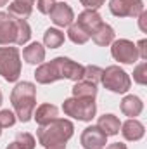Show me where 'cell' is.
I'll return each instance as SVG.
<instances>
[{"instance_id": "obj_1", "label": "cell", "mask_w": 147, "mask_h": 149, "mask_svg": "<svg viewBox=\"0 0 147 149\" xmlns=\"http://www.w3.org/2000/svg\"><path fill=\"white\" fill-rule=\"evenodd\" d=\"M83 71H85V66L71 61L69 57H55L52 59L50 63H43L40 64L35 71V78H37L38 83L42 85H47V83H52V81H57V80H71V81H78L83 78Z\"/></svg>"}, {"instance_id": "obj_2", "label": "cell", "mask_w": 147, "mask_h": 149, "mask_svg": "<svg viewBox=\"0 0 147 149\" xmlns=\"http://www.w3.org/2000/svg\"><path fill=\"white\" fill-rule=\"evenodd\" d=\"M74 127L69 120L55 118L37 130L38 142L45 149H66V142L73 137Z\"/></svg>"}, {"instance_id": "obj_3", "label": "cell", "mask_w": 147, "mask_h": 149, "mask_svg": "<svg viewBox=\"0 0 147 149\" xmlns=\"http://www.w3.org/2000/svg\"><path fill=\"white\" fill-rule=\"evenodd\" d=\"M10 102L19 121H30L37 106V87L31 81H19L10 92Z\"/></svg>"}, {"instance_id": "obj_4", "label": "cell", "mask_w": 147, "mask_h": 149, "mask_svg": "<svg viewBox=\"0 0 147 149\" xmlns=\"http://www.w3.org/2000/svg\"><path fill=\"white\" fill-rule=\"evenodd\" d=\"M62 111L80 121H90L97 113V104L94 97H69L62 102Z\"/></svg>"}, {"instance_id": "obj_5", "label": "cell", "mask_w": 147, "mask_h": 149, "mask_svg": "<svg viewBox=\"0 0 147 149\" xmlns=\"http://www.w3.org/2000/svg\"><path fill=\"white\" fill-rule=\"evenodd\" d=\"M0 74L5 81H17L21 74V57L16 47H0Z\"/></svg>"}, {"instance_id": "obj_6", "label": "cell", "mask_w": 147, "mask_h": 149, "mask_svg": "<svg viewBox=\"0 0 147 149\" xmlns=\"http://www.w3.org/2000/svg\"><path fill=\"white\" fill-rule=\"evenodd\" d=\"M101 81L102 85L114 92V94H125L130 90V76L125 70H121L119 66H109L106 70H102V76H101Z\"/></svg>"}, {"instance_id": "obj_7", "label": "cell", "mask_w": 147, "mask_h": 149, "mask_svg": "<svg viewBox=\"0 0 147 149\" xmlns=\"http://www.w3.org/2000/svg\"><path fill=\"white\" fill-rule=\"evenodd\" d=\"M111 56H112L116 61L123 63V64H133V63H137V59H139L137 45H135L133 42H130V40H125V38L116 40V42H112Z\"/></svg>"}, {"instance_id": "obj_8", "label": "cell", "mask_w": 147, "mask_h": 149, "mask_svg": "<svg viewBox=\"0 0 147 149\" xmlns=\"http://www.w3.org/2000/svg\"><path fill=\"white\" fill-rule=\"evenodd\" d=\"M109 10L116 17H139L144 10L142 0H111Z\"/></svg>"}, {"instance_id": "obj_9", "label": "cell", "mask_w": 147, "mask_h": 149, "mask_svg": "<svg viewBox=\"0 0 147 149\" xmlns=\"http://www.w3.org/2000/svg\"><path fill=\"white\" fill-rule=\"evenodd\" d=\"M17 40V19L7 12H0V45L16 43Z\"/></svg>"}, {"instance_id": "obj_10", "label": "cell", "mask_w": 147, "mask_h": 149, "mask_svg": "<svg viewBox=\"0 0 147 149\" xmlns=\"http://www.w3.org/2000/svg\"><path fill=\"white\" fill-rule=\"evenodd\" d=\"M107 144V135L99 127H87L81 134L83 149H102Z\"/></svg>"}, {"instance_id": "obj_11", "label": "cell", "mask_w": 147, "mask_h": 149, "mask_svg": "<svg viewBox=\"0 0 147 149\" xmlns=\"http://www.w3.org/2000/svg\"><path fill=\"white\" fill-rule=\"evenodd\" d=\"M50 19L55 26H69L73 24V19H74V14H73V9L66 3V2H55L54 9L50 10Z\"/></svg>"}, {"instance_id": "obj_12", "label": "cell", "mask_w": 147, "mask_h": 149, "mask_svg": "<svg viewBox=\"0 0 147 149\" xmlns=\"http://www.w3.org/2000/svg\"><path fill=\"white\" fill-rule=\"evenodd\" d=\"M102 23H104V21H102L101 14H99L97 10H92V9L83 10L81 14H78V19H76V24L81 26V28L88 33V37H92V33H94Z\"/></svg>"}, {"instance_id": "obj_13", "label": "cell", "mask_w": 147, "mask_h": 149, "mask_svg": "<svg viewBox=\"0 0 147 149\" xmlns=\"http://www.w3.org/2000/svg\"><path fill=\"white\" fill-rule=\"evenodd\" d=\"M121 134H123V137L126 141H140L144 137V134H146V128L139 120L130 118L121 125Z\"/></svg>"}, {"instance_id": "obj_14", "label": "cell", "mask_w": 147, "mask_h": 149, "mask_svg": "<svg viewBox=\"0 0 147 149\" xmlns=\"http://www.w3.org/2000/svg\"><path fill=\"white\" fill-rule=\"evenodd\" d=\"M23 57L28 64H42L43 59H45V47L38 42H33L28 47H24Z\"/></svg>"}, {"instance_id": "obj_15", "label": "cell", "mask_w": 147, "mask_h": 149, "mask_svg": "<svg viewBox=\"0 0 147 149\" xmlns=\"http://www.w3.org/2000/svg\"><path fill=\"white\" fill-rule=\"evenodd\" d=\"M97 127L109 137V135H116L119 132L121 123H119V118L114 114H102L97 121Z\"/></svg>"}, {"instance_id": "obj_16", "label": "cell", "mask_w": 147, "mask_h": 149, "mask_svg": "<svg viewBox=\"0 0 147 149\" xmlns=\"http://www.w3.org/2000/svg\"><path fill=\"white\" fill-rule=\"evenodd\" d=\"M142 109H144V102L137 95H126L121 101V111L125 113L126 116H130V118L139 116L142 113Z\"/></svg>"}, {"instance_id": "obj_17", "label": "cell", "mask_w": 147, "mask_h": 149, "mask_svg": "<svg viewBox=\"0 0 147 149\" xmlns=\"http://www.w3.org/2000/svg\"><path fill=\"white\" fill-rule=\"evenodd\" d=\"M92 40L97 43V45H101V47H106V45H109L114 42V30L111 28L109 24H106V23H102L94 33H92Z\"/></svg>"}, {"instance_id": "obj_18", "label": "cell", "mask_w": 147, "mask_h": 149, "mask_svg": "<svg viewBox=\"0 0 147 149\" xmlns=\"http://www.w3.org/2000/svg\"><path fill=\"white\" fill-rule=\"evenodd\" d=\"M57 113H59V109H57L54 104H42V106L37 108L35 120H37L38 125L42 127V125H47V123H50L52 120H55V118H57Z\"/></svg>"}, {"instance_id": "obj_19", "label": "cell", "mask_w": 147, "mask_h": 149, "mask_svg": "<svg viewBox=\"0 0 147 149\" xmlns=\"http://www.w3.org/2000/svg\"><path fill=\"white\" fill-rule=\"evenodd\" d=\"M97 95V85L87 80H78L73 87V97H94Z\"/></svg>"}, {"instance_id": "obj_20", "label": "cell", "mask_w": 147, "mask_h": 149, "mask_svg": "<svg viewBox=\"0 0 147 149\" xmlns=\"http://www.w3.org/2000/svg\"><path fill=\"white\" fill-rule=\"evenodd\" d=\"M43 43L45 47H50V49H57L64 43V33L61 30H55V28H49L45 33H43Z\"/></svg>"}, {"instance_id": "obj_21", "label": "cell", "mask_w": 147, "mask_h": 149, "mask_svg": "<svg viewBox=\"0 0 147 149\" xmlns=\"http://www.w3.org/2000/svg\"><path fill=\"white\" fill-rule=\"evenodd\" d=\"M31 10H33L31 5L21 3V2H12V3H9V12L7 14L14 19H26L31 14Z\"/></svg>"}, {"instance_id": "obj_22", "label": "cell", "mask_w": 147, "mask_h": 149, "mask_svg": "<svg viewBox=\"0 0 147 149\" xmlns=\"http://www.w3.org/2000/svg\"><path fill=\"white\" fill-rule=\"evenodd\" d=\"M68 37H69V40L73 42V43H76V45H83V43H87L88 42V33L81 28V26H78L76 23L74 24H69V30H68Z\"/></svg>"}, {"instance_id": "obj_23", "label": "cell", "mask_w": 147, "mask_h": 149, "mask_svg": "<svg viewBox=\"0 0 147 149\" xmlns=\"http://www.w3.org/2000/svg\"><path fill=\"white\" fill-rule=\"evenodd\" d=\"M30 37H31V28L26 23V19H17V40H16V43L24 45L30 40Z\"/></svg>"}, {"instance_id": "obj_24", "label": "cell", "mask_w": 147, "mask_h": 149, "mask_svg": "<svg viewBox=\"0 0 147 149\" xmlns=\"http://www.w3.org/2000/svg\"><path fill=\"white\" fill-rule=\"evenodd\" d=\"M14 142H16L21 149H35V146H37L35 137H33L31 134H28V132H19V134L16 135V141H14Z\"/></svg>"}, {"instance_id": "obj_25", "label": "cell", "mask_w": 147, "mask_h": 149, "mask_svg": "<svg viewBox=\"0 0 147 149\" xmlns=\"http://www.w3.org/2000/svg\"><path fill=\"white\" fill-rule=\"evenodd\" d=\"M101 76H102V70L99 66H85V71H83V78L81 80H87V81H92V83H99L101 81Z\"/></svg>"}, {"instance_id": "obj_26", "label": "cell", "mask_w": 147, "mask_h": 149, "mask_svg": "<svg viewBox=\"0 0 147 149\" xmlns=\"http://www.w3.org/2000/svg\"><path fill=\"white\" fill-rule=\"evenodd\" d=\"M16 123V114L9 109H2L0 111V128H9Z\"/></svg>"}, {"instance_id": "obj_27", "label": "cell", "mask_w": 147, "mask_h": 149, "mask_svg": "<svg viewBox=\"0 0 147 149\" xmlns=\"http://www.w3.org/2000/svg\"><path fill=\"white\" fill-rule=\"evenodd\" d=\"M133 80L139 85H146L147 83V63H140L135 71H133Z\"/></svg>"}, {"instance_id": "obj_28", "label": "cell", "mask_w": 147, "mask_h": 149, "mask_svg": "<svg viewBox=\"0 0 147 149\" xmlns=\"http://www.w3.org/2000/svg\"><path fill=\"white\" fill-rule=\"evenodd\" d=\"M54 5H55V0H38L37 2V9L42 14H50Z\"/></svg>"}, {"instance_id": "obj_29", "label": "cell", "mask_w": 147, "mask_h": 149, "mask_svg": "<svg viewBox=\"0 0 147 149\" xmlns=\"http://www.w3.org/2000/svg\"><path fill=\"white\" fill-rule=\"evenodd\" d=\"M137 52H139V57L140 59H147V40L146 38H142L139 43H137Z\"/></svg>"}, {"instance_id": "obj_30", "label": "cell", "mask_w": 147, "mask_h": 149, "mask_svg": "<svg viewBox=\"0 0 147 149\" xmlns=\"http://www.w3.org/2000/svg\"><path fill=\"white\" fill-rule=\"evenodd\" d=\"M80 2H81V5H85L87 9L95 10V9H99L101 5H104V2H106V0H80Z\"/></svg>"}, {"instance_id": "obj_31", "label": "cell", "mask_w": 147, "mask_h": 149, "mask_svg": "<svg viewBox=\"0 0 147 149\" xmlns=\"http://www.w3.org/2000/svg\"><path fill=\"white\" fill-rule=\"evenodd\" d=\"M139 28H140L144 33H147V12L146 10H142L140 16H139Z\"/></svg>"}, {"instance_id": "obj_32", "label": "cell", "mask_w": 147, "mask_h": 149, "mask_svg": "<svg viewBox=\"0 0 147 149\" xmlns=\"http://www.w3.org/2000/svg\"><path fill=\"white\" fill-rule=\"evenodd\" d=\"M107 149H126V146H125L123 142H114V144H111Z\"/></svg>"}, {"instance_id": "obj_33", "label": "cell", "mask_w": 147, "mask_h": 149, "mask_svg": "<svg viewBox=\"0 0 147 149\" xmlns=\"http://www.w3.org/2000/svg\"><path fill=\"white\" fill-rule=\"evenodd\" d=\"M14 2H21V3H26V5H31V7H33V3H35V0H14Z\"/></svg>"}, {"instance_id": "obj_34", "label": "cell", "mask_w": 147, "mask_h": 149, "mask_svg": "<svg viewBox=\"0 0 147 149\" xmlns=\"http://www.w3.org/2000/svg\"><path fill=\"white\" fill-rule=\"evenodd\" d=\"M5 149H21V148H19V146H17L16 142H12V144H9V146H7Z\"/></svg>"}, {"instance_id": "obj_35", "label": "cell", "mask_w": 147, "mask_h": 149, "mask_svg": "<svg viewBox=\"0 0 147 149\" xmlns=\"http://www.w3.org/2000/svg\"><path fill=\"white\" fill-rule=\"evenodd\" d=\"M9 3V0H0V7H3V5H7Z\"/></svg>"}, {"instance_id": "obj_36", "label": "cell", "mask_w": 147, "mask_h": 149, "mask_svg": "<svg viewBox=\"0 0 147 149\" xmlns=\"http://www.w3.org/2000/svg\"><path fill=\"white\" fill-rule=\"evenodd\" d=\"M2 99H3V97H2V92H0V106H2Z\"/></svg>"}, {"instance_id": "obj_37", "label": "cell", "mask_w": 147, "mask_h": 149, "mask_svg": "<svg viewBox=\"0 0 147 149\" xmlns=\"http://www.w3.org/2000/svg\"><path fill=\"white\" fill-rule=\"evenodd\" d=\"M0 134H2V128H0Z\"/></svg>"}]
</instances>
